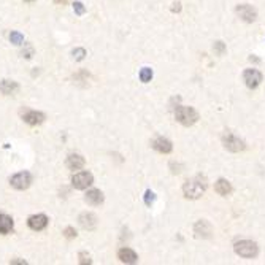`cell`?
I'll use <instances>...</instances> for the list:
<instances>
[{"instance_id": "1", "label": "cell", "mask_w": 265, "mask_h": 265, "mask_svg": "<svg viewBox=\"0 0 265 265\" xmlns=\"http://www.w3.org/2000/svg\"><path fill=\"white\" fill-rule=\"evenodd\" d=\"M175 118H177V121L183 125H192L198 121V113L194 110V108L191 106H177V110H175Z\"/></svg>"}, {"instance_id": "2", "label": "cell", "mask_w": 265, "mask_h": 265, "mask_svg": "<svg viewBox=\"0 0 265 265\" xmlns=\"http://www.w3.org/2000/svg\"><path fill=\"white\" fill-rule=\"evenodd\" d=\"M205 189H207V184H205L202 179H191L184 186H183V194L186 198H192V200H195V198H200L203 195Z\"/></svg>"}, {"instance_id": "3", "label": "cell", "mask_w": 265, "mask_h": 265, "mask_svg": "<svg viewBox=\"0 0 265 265\" xmlns=\"http://www.w3.org/2000/svg\"><path fill=\"white\" fill-rule=\"evenodd\" d=\"M235 252L240 256V257H245V259H252L257 256V245L254 242H249V240H242V242L235 243Z\"/></svg>"}, {"instance_id": "4", "label": "cell", "mask_w": 265, "mask_h": 265, "mask_svg": "<svg viewBox=\"0 0 265 265\" xmlns=\"http://www.w3.org/2000/svg\"><path fill=\"white\" fill-rule=\"evenodd\" d=\"M222 144H224L226 149H229V151H232V153H240L246 148V144L242 138L235 137L233 134H226L222 137Z\"/></svg>"}, {"instance_id": "5", "label": "cell", "mask_w": 265, "mask_h": 265, "mask_svg": "<svg viewBox=\"0 0 265 265\" xmlns=\"http://www.w3.org/2000/svg\"><path fill=\"white\" fill-rule=\"evenodd\" d=\"M32 183V175L29 172H21V173H16L13 178L10 179V184L13 186L15 189L18 191H24L27 189L29 186Z\"/></svg>"}, {"instance_id": "6", "label": "cell", "mask_w": 265, "mask_h": 265, "mask_svg": "<svg viewBox=\"0 0 265 265\" xmlns=\"http://www.w3.org/2000/svg\"><path fill=\"white\" fill-rule=\"evenodd\" d=\"M94 183V177L89 172H80L73 175L71 178V186L75 189H86L88 186H91Z\"/></svg>"}, {"instance_id": "7", "label": "cell", "mask_w": 265, "mask_h": 265, "mask_svg": "<svg viewBox=\"0 0 265 265\" xmlns=\"http://www.w3.org/2000/svg\"><path fill=\"white\" fill-rule=\"evenodd\" d=\"M243 80H245L246 86H248V88L256 89L259 84L262 83V73L259 70H256V69H248V70H245Z\"/></svg>"}, {"instance_id": "8", "label": "cell", "mask_w": 265, "mask_h": 265, "mask_svg": "<svg viewBox=\"0 0 265 265\" xmlns=\"http://www.w3.org/2000/svg\"><path fill=\"white\" fill-rule=\"evenodd\" d=\"M237 15L242 18L245 22H254L257 18V11L251 7V5H238Z\"/></svg>"}, {"instance_id": "9", "label": "cell", "mask_w": 265, "mask_h": 265, "mask_svg": "<svg viewBox=\"0 0 265 265\" xmlns=\"http://www.w3.org/2000/svg\"><path fill=\"white\" fill-rule=\"evenodd\" d=\"M22 119L24 123H27L29 125H38L45 121V114L35 110H26L22 111Z\"/></svg>"}, {"instance_id": "10", "label": "cell", "mask_w": 265, "mask_h": 265, "mask_svg": "<svg viewBox=\"0 0 265 265\" xmlns=\"http://www.w3.org/2000/svg\"><path fill=\"white\" fill-rule=\"evenodd\" d=\"M151 146L156 149L158 153H162V154H168V153H172V141L170 140H167V138L164 137H158V138H154L153 143H151Z\"/></svg>"}, {"instance_id": "11", "label": "cell", "mask_w": 265, "mask_h": 265, "mask_svg": "<svg viewBox=\"0 0 265 265\" xmlns=\"http://www.w3.org/2000/svg\"><path fill=\"white\" fill-rule=\"evenodd\" d=\"M27 224L32 230H43V229L48 226V218L45 214H34L29 218Z\"/></svg>"}, {"instance_id": "12", "label": "cell", "mask_w": 265, "mask_h": 265, "mask_svg": "<svg viewBox=\"0 0 265 265\" xmlns=\"http://www.w3.org/2000/svg\"><path fill=\"white\" fill-rule=\"evenodd\" d=\"M194 232L197 233V237H202V238H208L210 235L213 232V227L210 224L208 221H198L197 224L194 226Z\"/></svg>"}, {"instance_id": "13", "label": "cell", "mask_w": 265, "mask_h": 265, "mask_svg": "<svg viewBox=\"0 0 265 265\" xmlns=\"http://www.w3.org/2000/svg\"><path fill=\"white\" fill-rule=\"evenodd\" d=\"M78 221H80L81 227L86 229V230H94L95 226H97V218L92 213H83Z\"/></svg>"}, {"instance_id": "14", "label": "cell", "mask_w": 265, "mask_h": 265, "mask_svg": "<svg viewBox=\"0 0 265 265\" xmlns=\"http://www.w3.org/2000/svg\"><path fill=\"white\" fill-rule=\"evenodd\" d=\"M118 257H119V261L124 262V264H135V262L138 261L137 252H135V251H132L130 248H123V249H119Z\"/></svg>"}, {"instance_id": "15", "label": "cell", "mask_w": 265, "mask_h": 265, "mask_svg": "<svg viewBox=\"0 0 265 265\" xmlns=\"http://www.w3.org/2000/svg\"><path fill=\"white\" fill-rule=\"evenodd\" d=\"M86 202L89 205H94V207H97V205H100L102 202H104V194L99 191V189H91L88 191L86 194Z\"/></svg>"}, {"instance_id": "16", "label": "cell", "mask_w": 265, "mask_h": 265, "mask_svg": "<svg viewBox=\"0 0 265 265\" xmlns=\"http://www.w3.org/2000/svg\"><path fill=\"white\" fill-rule=\"evenodd\" d=\"M67 167L70 170H80L84 167V159L80 154H70L67 158Z\"/></svg>"}, {"instance_id": "17", "label": "cell", "mask_w": 265, "mask_h": 265, "mask_svg": "<svg viewBox=\"0 0 265 265\" xmlns=\"http://www.w3.org/2000/svg\"><path fill=\"white\" fill-rule=\"evenodd\" d=\"M11 229H13V219H11L8 214L0 213V233L2 235L8 233Z\"/></svg>"}, {"instance_id": "18", "label": "cell", "mask_w": 265, "mask_h": 265, "mask_svg": "<svg viewBox=\"0 0 265 265\" xmlns=\"http://www.w3.org/2000/svg\"><path fill=\"white\" fill-rule=\"evenodd\" d=\"M18 89H19V84H18L16 81H10V80H3L2 83H0V91H2L3 94H15Z\"/></svg>"}, {"instance_id": "19", "label": "cell", "mask_w": 265, "mask_h": 265, "mask_svg": "<svg viewBox=\"0 0 265 265\" xmlns=\"http://www.w3.org/2000/svg\"><path fill=\"white\" fill-rule=\"evenodd\" d=\"M214 191L218 192L219 195H229L232 192V186L227 179H219V181L214 184Z\"/></svg>"}, {"instance_id": "20", "label": "cell", "mask_w": 265, "mask_h": 265, "mask_svg": "<svg viewBox=\"0 0 265 265\" xmlns=\"http://www.w3.org/2000/svg\"><path fill=\"white\" fill-rule=\"evenodd\" d=\"M151 78H153V70L151 69H148V67L141 69V71H140L141 83H149V81H151Z\"/></svg>"}, {"instance_id": "21", "label": "cell", "mask_w": 265, "mask_h": 265, "mask_svg": "<svg viewBox=\"0 0 265 265\" xmlns=\"http://www.w3.org/2000/svg\"><path fill=\"white\" fill-rule=\"evenodd\" d=\"M10 41L13 45H22L24 43V35L19 32H11L10 34Z\"/></svg>"}, {"instance_id": "22", "label": "cell", "mask_w": 265, "mask_h": 265, "mask_svg": "<svg viewBox=\"0 0 265 265\" xmlns=\"http://www.w3.org/2000/svg\"><path fill=\"white\" fill-rule=\"evenodd\" d=\"M213 50H214L216 54H218V56H222V54L226 53V45L222 43V41H216L214 46H213Z\"/></svg>"}, {"instance_id": "23", "label": "cell", "mask_w": 265, "mask_h": 265, "mask_svg": "<svg viewBox=\"0 0 265 265\" xmlns=\"http://www.w3.org/2000/svg\"><path fill=\"white\" fill-rule=\"evenodd\" d=\"M156 200V195H154V192L151 191H146V194H144V203L148 205V207H151V205L154 203Z\"/></svg>"}, {"instance_id": "24", "label": "cell", "mask_w": 265, "mask_h": 265, "mask_svg": "<svg viewBox=\"0 0 265 265\" xmlns=\"http://www.w3.org/2000/svg\"><path fill=\"white\" fill-rule=\"evenodd\" d=\"M73 10H75V13L78 16H83L84 13H86V8H84V5L81 2H75L73 3Z\"/></svg>"}, {"instance_id": "25", "label": "cell", "mask_w": 265, "mask_h": 265, "mask_svg": "<svg viewBox=\"0 0 265 265\" xmlns=\"http://www.w3.org/2000/svg\"><path fill=\"white\" fill-rule=\"evenodd\" d=\"M73 57L76 59V61H83L84 56H86V51L83 50V48H76V50H73Z\"/></svg>"}, {"instance_id": "26", "label": "cell", "mask_w": 265, "mask_h": 265, "mask_svg": "<svg viewBox=\"0 0 265 265\" xmlns=\"http://www.w3.org/2000/svg\"><path fill=\"white\" fill-rule=\"evenodd\" d=\"M64 235H65L67 238H75V237H76V230H75L73 227H67V229L64 230Z\"/></svg>"}, {"instance_id": "27", "label": "cell", "mask_w": 265, "mask_h": 265, "mask_svg": "<svg viewBox=\"0 0 265 265\" xmlns=\"http://www.w3.org/2000/svg\"><path fill=\"white\" fill-rule=\"evenodd\" d=\"M80 264H92V261L86 252H80Z\"/></svg>"}, {"instance_id": "28", "label": "cell", "mask_w": 265, "mask_h": 265, "mask_svg": "<svg viewBox=\"0 0 265 265\" xmlns=\"http://www.w3.org/2000/svg\"><path fill=\"white\" fill-rule=\"evenodd\" d=\"M179 10H181V3H179V2H175V3H173V7H172V11H179Z\"/></svg>"}, {"instance_id": "29", "label": "cell", "mask_w": 265, "mask_h": 265, "mask_svg": "<svg viewBox=\"0 0 265 265\" xmlns=\"http://www.w3.org/2000/svg\"><path fill=\"white\" fill-rule=\"evenodd\" d=\"M11 264H24V265H26V261H11Z\"/></svg>"}, {"instance_id": "30", "label": "cell", "mask_w": 265, "mask_h": 265, "mask_svg": "<svg viewBox=\"0 0 265 265\" xmlns=\"http://www.w3.org/2000/svg\"><path fill=\"white\" fill-rule=\"evenodd\" d=\"M27 2H32V0H27Z\"/></svg>"}]
</instances>
